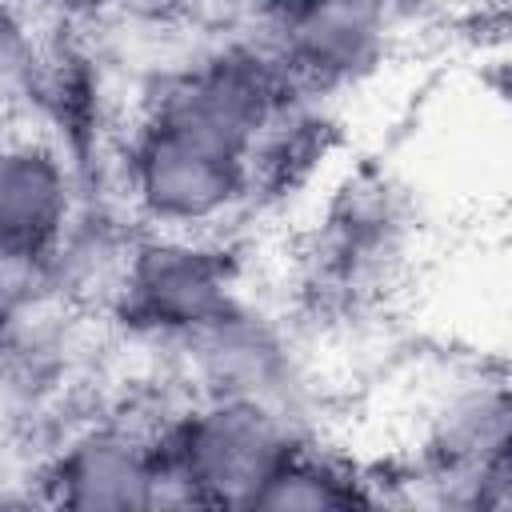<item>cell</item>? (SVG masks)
<instances>
[{"label":"cell","mask_w":512,"mask_h":512,"mask_svg":"<svg viewBox=\"0 0 512 512\" xmlns=\"http://www.w3.org/2000/svg\"><path fill=\"white\" fill-rule=\"evenodd\" d=\"M292 452L288 416L256 400L212 396L180 424L172 448L160 452L156 504L252 508Z\"/></svg>","instance_id":"6da1fadb"},{"label":"cell","mask_w":512,"mask_h":512,"mask_svg":"<svg viewBox=\"0 0 512 512\" xmlns=\"http://www.w3.org/2000/svg\"><path fill=\"white\" fill-rule=\"evenodd\" d=\"M128 176L132 196L148 220L172 232H192L224 220L244 200L252 160L148 120L132 148Z\"/></svg>","instance_id":"7a4b0ae2"},{"label":"cell","mask_w":512,"mask_h":512,"mask_svg":"<svg viewBox=\"0 0 512 512\" xmlns=\"http://www.w3.org/2000/svg\"><path fill=\"white\" fill-rule=\"evenodd\" d=\"M276 116V88L256 64L220 60L184 76L152 120L252 160Z\"/></svg>","instance_id":"3957f363"},{"label":"cell","mask_w":512,"mask_h":512,"mask_svg":"<svg viewBox=\"0 0 512 512\" xmlns=\"http://www.w3.org/2000/svg\"><path fill=\"white\" fill-rule=\"evenodd\" d=\"M160 452L128 428H88L76 436L56 468L52 496L80 512H132L156 508Z\"/></svg>","instance_id":"277c9868"},{"label":"cell","mask_w":512,"mask_h":512,"mask_svg":"<svg viewBox=\"0 0 512 512\" xmlns=\"http://www.w3.org/2000/svg\"><path fill=\"white\" fill-rule=\"evenodd\" d=\"M388 0H292L280 24L284 60L312 80H348L384 48Z\"/></svg>","instance_id":"5b68a950"},{"label":"cell","mask_w":512,"mask_h":512,"mask_svg":"<svg viewBox=\"0 0 512 512\" xmlns=\"http://www.w3.org/2000/svg\"><path fill=\"white\" fill-rule=\"evenodd\" d=\"M128 292L152 324L176 328L184 336L232 308L224 260L188 240L140 248V256L128 264Z\"/></svg>","instance_id":"8992f818"},{"label":"cell","mask_w":512,"mask_h":512,"mask_svg":"<svg viewBox=\"0 0 512 512\" xmlns=\"http://www.w3.org/2000/svg\"><path fill=\"white\" fill-rule=\"evenodd\" d=\"M72 188L60 156L36 140L0 148V248L44 256L68 224Z\"/></svg>","instance_id":"52a82bcc"},{"label":"cell","mask_w":512,"mask_h":512,"mask_svg":"<svg viewBox=\"0 0 512 512\" xmlns=\"http://www.w3.org/2000/svg\"><path fill=\"white\" fill-rule=\"evenodd\" d=\"M364 504L356 480L340 472L332 460L304 456L300 448L276 468V476L260 488L252 508H300V512H320V508H352Z\"/></svg>","instance_id":"ba28073f"},{"label":"cell","mask_w":512,"mask_h":512,"mask_svg":"<svg viewBox=\"0 0 512 512\" xmlns=\"http://www.w3.org/2000/svg\"><path fill=\"white\" fill-rule=\"evenodd\" d=\"M28 60H32L28 28L8 4H0V92L12 88L28 72Z\"/></svg>","instance_id":"9c48e42d"},{"label":"cell","mask_w":512,"mask_h":512,"mask_svg":"<svg viewBox=\"0 0 512 512\" xmlns=\"http://www.w3.org/2000/svg\"><path fill=\"white\" fill-rule=\"evenodd\" d=\"M56 8H64V12H76V16H92V12H104V8H112L116 0H52Z\"/></svg>","instance_id":"30bf717a"}]
</instances>
